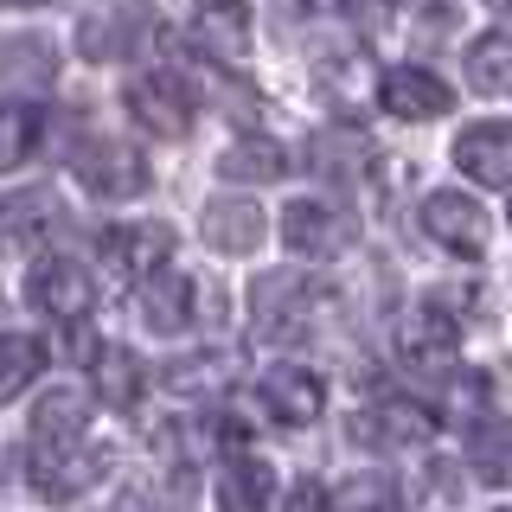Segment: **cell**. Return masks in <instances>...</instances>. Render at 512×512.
<instances>
[{
	"instance_id": "1f68e13d",
	"label": "cell",
	"mask_w": 512,
	"mask_h": 512,
	"mask_svg": "<svg viewBox=\"0 0 512 512\" xmlns=\"http://www.w3.org/2000/svg\"><path fill=\"white\" fill-rule=\"evenodd\" d=\"M282 512H327V493H320L314 480H295V487H288V500H282Z\"/></svg>"
},
{
	"instance_id": "52a82bcc",
	"label": "cell",
	"mask_w": 512,
	"mask_h": 512,
	"mask_svg": "<svg viewBox=\"0 0 512 512\" xmlns=\"http://www.w3.org/2000/svg\"><path fill=\"white\" fill-rule=\"evenodd\" d=\"M378 103L391 109L397 122H436V116L455 109V90H448L436 71H423V64H391V71L378 77Z\"/></svg>"
},
{
	"instance_id": "9c48e42d",
	"label": "cell",
	"mask_w": 512,
	"mask_h": 512,
	"mask_svg": "<svg viewBox=\"0 0 512 512\" xmlns=\"http://www.w3.org/2000/svg\"><path fill=\"white\" fill-rule=\"evenodd\" d=\"M282 237L295 256H314V263H327V256H340L352 244V218L333 212L327 199H295L282 212Z\"/></svg>"
},
{
	"instance_id": "7402d4cb",
	"label": "cell",
	"mask_w": 512,
	"mask_h": 512,
	"mask_svg": "<svg viewBox=\"0 0 512 512\" xmlns=\"http://www.w3.org/2000/svg\"><path fill=\"white\" fill-rule=\"evenodd\" d=\"M218 173H224V180H237V186H269V180H282V173H288V154L276 148V141L250 135V141H237V148L218 154Z\"/></svg>"
},
{
	"instance_id": "4dcf8cb0",
	"label": "cell",
	"mask_w": 512,
	"mask_h": 512,
	"mask_svg": "<svg viewBox=\"0 0 512 512\" xmlns=\"http://www.w3.org/2000/svg\"><path fill=\"white\" fill-rule=\"evenodd\" d=\"M314 154H320V173H352V160H365V148L352 135H327Z\"/></svg>"
},
{
	"instance_id": "9a60e30c",
	"label": "cell",
	"mask_w": 512,
	"mask_h": 512,
	"mask_svg": "<svg viewBox=\"0 0 512 512\" xmlns=\"http://www.w3.org/2000/svg\"><path fill=\"white\" fill-rule=\"evenodd\" d=\"M192 32H199V45L218 64H244L250 58V0H199Z\"/></svg>"
},
{
	"instance_id": "7a4b0ae2",
	"label": "cell",
	"mask_w": 512,
	"mask_h": 512,
	"mask_svg": "<svg viewBox=\"0 0 512 512\" xmlns=\"http://www.w3.org/2000/svg\"><path fill=\"white\" fill-rule=\"evenodd\" d=\"M71 173L96 192V199H135V192H148V160H141V148L109 141V135L84 141V148L71 154Z\"/></svg>"
},
{
	"instance_id": "cb8c5ba5",
	"label": "cell",
	"mask_w": 512,
	"mask_h": 512,
	"mask_svg": "<svg viewBox=\"0 0 512 512\" xmlns=\"http://www.w3.org/2000/svg\"><path fill=\"white\" fill-rule=\"evenodd\" d=\"M39 135H45V116L32 103H0V173H13V167H26L32 154H39Z\"/></svg>"
},
{
	"instance_id": "d6a6232c",
	"label": "cell",
	"mask_w": 512,
	"mask_h": 512,
	"mask_svg": "<svg viewBox=\"0 0 512 512\" xmlns=\"http://www.w3.org/2000/svg\"><path fill=\"white\" fill-rule=\"evenodd\" d=\"M346 13H352V20H378L384 0H346Z\"/></svg>"
},
{
	"instance_id": "e0dca14e",
	"label": "cell",
	"mask_w": 512,
	"mask_h": 512,
	"mask_svg": "<svg viewBox=\"0 0 512 512\" xmlns=\"http://www.w3.org/2000/svg\"><path fill=\"white\" fill-rule=\"evenodd\" d=\"M58 77V45L45 32H20L0 45V84L7 90H45Z\"/></svg>"
},
{
	"instance_id": "484cf974",
	"label": "cell",
	"mask_w": 512,
	"mask_h": 512,
	"mask_svg": "<svg viewBox=\"0 0 512 512\" xmlns=\"http://www.w3.org/2000/svg\"><path fill=\"white\" fill-rule=\"evenodd\" d=\"M160 384H167L173 397H212L231 384V359L224 352H192V359H173L167 372H160Z\"/></svg>"
},
{
	"instance_id": "277c9868",
	"label": "cell",
	"mask_w": 512,
	"mask_h": 512,
	"mask_svg": "<svg viewBox=\"0 0 512 512\" xmlns=\"http://www.w3.org/2000/svg\"><path fill=\"white\" fill-rule=\"evenodd\" d=\"M32 308L64 320V327H77L90 308H96V282L84 263H71V256H45V263H32V282H26Z\"/></svg>"
},
{
	"instance_id": "30bf717a",
	"label": "cell",
	"mask_w": 512,
	"mask_h": 512,
	"mask_svg": "<svg viewBox=\"0 0 512 512\" xmlns=\"http://www.w3.org/2000/svg\"><path fill=\"white\" fill-rule=\"evenodd\" d=\"M455 167L474 186H512V122H468L455 135Z\"/></svg>"
},
{
	"instance_id": "8992f818",
	"label": "cell",
	"mask_w": 512,
	"mask_h": 512,
	"mask_svg": "<svg viewBox=\"0 0 512 512\" xmlns=\"http://www.w3.org/2000/svg\"><path fill=\"white\" fill-rule=\"evenodd\" d=\"M455 346H461V327H455V314H442V301L410 308L404 327H397V359H404L410 372H442V365H455Z\"/></svg>"
},
{
	"instance_id": "f546056e",
	"label": "cell",
	"mask_w": 512,
	"mask_h": 512,
	"mask_svg": "<svg viewBox=\"0 0 512 512\" xmlns=\"http://www.w3.org/2000/svg\"><path fill=\"white\" fill-rule=\"evenodd\" d=\"M480 404H487V378H480V372H468V378L455 384V391H448V416H455V423L480 416Z\"/></svg>"
},
{
	"instance_id": "7c38bea8",
	"label": "cell",
	"mask_w": 512,
	"mask_h": 512,
	"mask_svg": "<svg viewBox=\"0 0 512 512\" xmlns=\"http://www.w3.org/2000/svg\"><path fill=\"white\" fill-rule=\"evenodd\" d=\"M192 314H199V288H192L186 269H148L141 276V320H148V333H186Z\"/></svg>"
},
{
	"instance_id": "4316f807",
	"label": "cell",
	"mask_w": 512,
	"mask_h": 512,
	"mask_svg": "<svg viewBox=\"0 0 512 512\" xmlns=\"http://www.w3.org/2000/svg\"><path fill=\"white\" fill-rule=\"evenodd\" d=\"M39 372H45V346L32 333H0V404L20 397Z\"/></svg>"
},
{
	"instance_id": "836d02e7",
	"label": "cell",
	"mask_w": 512,
	"mask_h": 512,
	"mask_svg": "<svg viewBox=\"0 0 512 512\" xmlns=\"http://www.w3.org/2000/svg\"><path fill=\"white\" fill-rule=\"evenodd\" d=\"M0 7H45V0H0Z\"/></svg>"
},
{
	"instance_id": "83f0119b",
	"label": "cell",
	"mask_w": 512,
	"mask_h": 512,
	"mask_svg": "<svg viewBox=\"0 0 512 512\" xmlns=\"http://www.w3.org/2000/svg\"><path fill=\"white\" fill-rule=\"evenodd\" d=\"M327 506L333 512H397V480L391 474H352Z\"/></svg>"
},
{
	"instance_id": "6da1fadb",
	"label": "cell",
	"mask_w": 512,
	"mask_h": 512,
	"mask_svg": "<svg viewBox=\"0 0 512 512\" xmlns=\"http://www.w3.org/2000/svg\"><path fill=\"white\" fill-rule=\"evenodd\" d=\"M192 109H199V96L186 90L180 71H141L135 84H128V116L160 141H180L192 128Z\"/></svg>"
},
{
	"instance_id": "5b68a950",
	"label": "cell",
	"mask_w": 512,
	"mask_h": 512,
	"mask_svg": "<svg viewBox=\"0 0 512 512\" xmlns=\"http://www.w3.org/2000/svg\"><path fill=\"white\" fill-rule=\"evenodd\" d=\"M26 480H32L39 500H77V493H90L96 480H103V455L84 448V442H39Z\"/></svg>"
},
{
	"instance_id": "8fae6325",
	"label": "cell",
	"mask_w": 512,
	"mask_h": 512,
	"mask_svg": "<svg viewBox=\"0 0 512 512\" xmlns=\"http://www.w3.org/2000/svg\"><path fill=\"white\" fill-rule=\"evenodd\" d=\"M263 404H269L276 423L301 429V423H314V416L327 410V384H320L314 365H269L263 372Z\"/></svg>"
},
{
	"instance_id": "2e32d148",
	"label": "cell",
	"mask_w": 512,
	"mask_h": 512,
	"mask_svg": "<svg viewBox=\"0 0 512 512\" xmlns=\"http://www.w3.org/2000/svg\"><path fill=\"white\" fill-rule=\"evenodd\" d=\"M199 224H205V244L224 256H250L263 244V205H250V199H212Z\"/></svg>"
},
{
	"instance_id": "ba28073f",
	"label": "cell",
	"mask_w": 512,
	"mask_h": 512,
	"mask_svg": "<svg viewBox=\"0 0 512 512\" xmlns=\"http://www.w3.org/2000/svg\"><path fill=\"white\" fill-rule=\"evenodd\" d=\"M423 231L436 237L448 256H487V212L468 199V192H429L423 199Z\"/></svg>"
},
{
	"instance_id": "5bb4252c",
	"label": "cell",
	"mask_w": 512,
	"mask_h": 512,
	"mask_svg": "<svg viewBox=\"0 0 512 512\" xmlns=\"http://www.w3.org/2000/svg\"><path fill=\"white\" fill-rule=\"evenodd\" d=\"M52 231H58L52 192H7L0 199V256H32Z\"/></svg>"
},
{
	"instance_id": "ffe728a7",
	"label": "cell",
	"mask_w": 512,
	"mask_h": 512,
	"mask_svg": "<svg viewBox=\"0 0 512 512\" xmlns=\"http://www.w3.org/2000/svg\"><path fill=\"white\" fill-rule=\"evenodd\" d=\"M269 493H276L269 461L237 455V461H224V468H218V512H263Z\"/></svg>"
},
{
	"instance_id": "d6986e66",
	"label": "cell",
	"mask_w": 512,
	"mask_h": 512,
	"mask_svg": "<svg viewBox=\"0 0 512 512\" xmlns=\"http://www.w3.org/2000/svg\"><path fill=\"white\" fill-rule=\"evenodd\" d=\"M468 468L474 480H487V487H512V423L506 416H474L468 429Z\"/></svg>"
},
{
	"instance_id": "603a6c76",
	"label": "cell",
	"mask_w": 512,
	"mask_h": 512,
	"mask_svg": "<svg viewBox=\"0 0 512 512\" xmlns=\"http://www.w3.org/2000/svg\"><path fill=\"white\" fill-rule=\"evenodd\" d=\"M84 410H90V397L77 391V384H58V391H45L39 410H32V436L39 442H77L84 436Z\"/></svg>"
},
{
	"instance_id": "e575fe53",
	"label": "cell",
	"mask_w": 512,
	"mask_h": 512,
	"mask_svg": "<svg viewBox=\"0 0 512 512\" xmlns=\"http://www.w3.org/2000/svg\"><path fill=\"white\" fill-rule=\"evenodd\" d=\"M500 512H512V506H500Z\"/></svg>"
},
{
	"instance_id": "f1b7e54d",
	"label": "cell",
	"mask_w": 512,
	"mask_h": 512,
	"mask_svg": "<svg viewBox=\"0 0 512 512\" xmlns=\"http://www.w3.org/2000/svg\"><path fill=\"white\" fill-rule=\"evenodd\" d=\"M128 52V20H84V58H122Z\"/></svg>"
},
{
	"instance_id": "4fadbf2b",
	"label": "cell",
	"mask_w": 512,
	"mask_h": 512,
	"mask_svg": "<svg viewBox=\"0 0 512 512\" xmlns=\"http://www.w3.org/2000/svg\"><path fill=\"white\" fill-rule=\"evenodd\" d=\"M173 256V231L167 224H116V231H103V263L109 276L122 282H141L148 269H160Z\"/></svg>"
},
{
	"instance_id": "ac0fdd59",
	"label": "cell",
	"mask_w": 512,
	"mask_h": 512,
	"mask_svg": "<svg viewBox=\"0 0 512 512\" xmlns=\"http://www.w3.org/2000/svg\"><path fill=\"white\" fill-rule=\"evenodd\" d=\"M429 429H436V416H429L423 404H410V397H384V404L365 410L359 436H372L378 448H416V442H429Z\"/></svg>"
},
{
	"instance_id": "44dd1931",
	"label": "cell",
	"mask_w": 512,
	"mask_h": 512,
	"mask_svg": "<svg viewBox=\"0 0 512 512\" xmlns=\"http://www.w3.org/2000/svg\"><path fill=\"white\" fill-rule=\"evenodd\" d=\"M468 90L480 96H512V32H480V39L468 45Z\"/></svg>"
},
{
	"instance_id": "d4e9b609",
	"label": "cell",
	"mask_w": 512,
	"mask_h": 512,
	"mask_svg": "<svg viewBox=\"0 0 512 512\" xmlns=\"http://www.w3.org/2000/svg\"><path fill=\"white\" fill-rule=\"evenodd\" d=\"M141 384H148V372H141V359L128 346H103V352H96V391H103L116 410L141 404Z\"/></svg>"
},
{
	"instance_id": "3957f363",
	"label": "cell",
	"mask_w": 512,
	"mask_h": 512,
	"mask_svg": "<svg viewBox=\"0 0 512 512\" xmlns=\"http://www.w3.org/2000/svg\"><path fill=\"white\" fill-rule=\"evenodd\" d=\"M314 327V282L295 276V269H276V276L256 282V333L263 340H301Z\"/></svg>"
}]
</instances>
